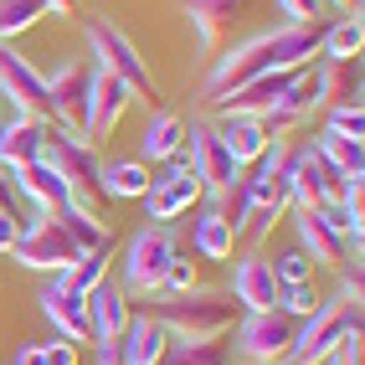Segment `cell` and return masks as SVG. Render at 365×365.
Returning <instances> with one entry per match:
<instances>
[{"label":"cell","mask_w":365,"mask_h":365,"mask_svg":"<svg viewBox=\"0 0 365 365\" xmlns=\"http://www.w3.org/2000/svg\"><path fill=\"white\" fill-rule=\"evenodd\" d=\"M319 41H324V21H309V26H278V31H262L252 41L232 46L227 57H216L211 78H206V98L216 103L222 93L242 88L262 78V72H299L319 57Z\"/></svg>","instance_id":"obj_1"},{"label":"cell","mask_w":365,"mask_h":365,"mask_svg":"<svg viewBox=\"0 0 365 365\" xmlns=\"http://www.w3.org/2000/svg\"><path fill=\"white\" fill-rule=\"evenodd\" d=\"M155 319L175 339H222L237 319V299L227 288H185V294H155Z\"/></svg>","instance_id":"obj_2"},{"label":"cell","mask_w":365,"mask_h":365,"mask_svg":"<svg viewBox=\"0 0 365 365\" xmlns=\"http://www.w3.org/2000/svg\"><path fill=\"white\" fill-rule=\"evenodd\" d=\"M41 160L62 175L67 201L78 206V211H88V216H98V222H103L108 196H103V160H98V144H88L83 134H72V129H57V124H52Z\"/></svg>","instance_id":"obj_3"},{"label":"cell","mask_w":365,"mask_h":365,"mask_svg":"<svg viewBox=\"0 0 365 365\" xmlns=\"http://www.w3.org/2000/svg\"><path fill=\"white\" fill-rule=\"evenodd\" d=\"M180 257V242H175V227H139L129 237V247H124V278H118V288L134 299H155L160 288H165V273H170V262Z\"/></svg>","instance_id":"obj_4"},{"label":"cell","mask_w":365,"mask_h":365,"mask_svg":"<svg viewBox=\"0 0 365 365\" xmlns=\"http://www.w3.org/2000/svg\"><path fill=\"white\" fill-rule=\"evenodd\" d=\"M88 46H93V67L113 72V78L124 83L134 98H144V103L160 98V83H155L150 62L139 57V46H134L124 31H118L113 21H88Z\"/></svg>","instance_id":"obj_5"},{"label":"cell","mask_w":365,"mask_h":365,"mask_svg":"<svg viewBox=\"0 0 365 365\" xmlns=\"http://www.w3.org/2000/svg\"><path fill=\"white\" fill-rule=\"evenodd\" d=\"M355 329H360V299L334 294L329 304L314 309L309 319H299V339H294V350H288V365H319V360H329V350L345 334H355Z\"/></svg>","instance_id":"obj_6"},{"label":"cell","mask_w":365,"mask_h":365,"mask_svg":"<svg viewBox=\"0 0 365 365\" xmlns=\"http://www.w3.org/2000/svg\"><path fill=\"white\" fill-rule=\"evenodd\" d=\"M46 78V103H52V124L83 134L88 124V93H93V62L88 57H62Z\"/></svg>","instance_id":"obj_7"},{"label":"cell","mask_w":365,"mask_h":365,"mask_svg":"<svg viewBox=\"0 0 365 365\" xmlns=\"http://www.w3.org/2000/svg\"><path fill=\"white\" fill-rule=\"evenodd\" d=\"M283 185H288V206H294V211H324V206L339 201V190H345V175L314 155V144H299L294 160H288Z\"/></svg>","instance_id":"obj_8"},{"label":"cell","mask_w":365,"mask_h":365,"mask_svg":"<svg viewBox=\"0 0 365 365\" xmlns=\"http://www.w3.org/2000/svg\"><path fill=\"white\" fill-rule=\"evenodd\" d=\"M294 339H299V319L288 309H257V314H242V324H237V350L257 365L288 360Z\"/></svg>","instance_id":"obj_9"},{"label":"cell","mask_w":365,"mask_h":365,"mask_svg":"<svg viewBox=\"0 0 365 365\" xmlns=\"http://www.w3.org/2000/svg\"><path fill=\"white\" fill-rule=\"evenodd\" d=\"M11 257H16L21 267H31V273H62V267H72V262H78V247L67 242V232L52 222V216H46V211H36L31 222L21 227V237H16Z\"/></svg>","instance_id":"obj_10"},{"label":"cell","mask_w":365,"mask_h":365,"mask_svg":"<svg viewBox=\"0 0 365 365\" xmlns=\"http://www.w3.org/2000/svg\"><path fill=\"white\" fill-rule=\"evenodd\" d=\"M0 98H6L16 113L26 118H41V124H52V103H46V78L31 57H21L16 46L0 41Z\"/></svg>","instance_id":"obj_11"},{"label":"cell","mask_w":365,"mask_h":365,"mask_svg":"<svg viewBox=\"0 0 365 365\" xmlns=\"http://www.w3.org/2000/svg\"><path fill=\"white\" fill-rule=\"evenodd\" d=\"M185 155H190V170H196L206 196H216V190H227V185H237L242 175H247V170L227 155V144L216 139V129L206 124V118H190L185 124Z\"/></svg>","instance_id":"obj_12"},{"label":"cell","mask_w":365,"mask_h":365,"mask_svg":"<svg viewBox=\"0 0 365 365\" xmlns=\"http://www.w3.org/2000/svg\"><path fill=\"white\" fill-rule=\"evenodd\" d=\"M129 103H134V93H129L124 83H118L113 72L93 67V93H88V124H83V139H88V144L113 139V129L124 124Z\"/></svg>","instance_id":"obj_13"},{"label":"cell","mask_w":365,"mask_h":365,"mask_svg":"<svg viewBox=\"0 0 365 365\" xmlns=\"http://www.w3.org/2000/svg\"><path fill=\"white\" fill-rule=\"evenodd\" d=\"M201 180L196 175H155L150 190H144V216H150V227H170L175 216H185L190 206H201Z\"/></svg>","instance_id":"obj_14"},{"label":"cell","mask_w":365,"mask_h":365,"mask_svg":"<svg viewBox=\"0 0 365 365\" xmlns=\"http://www.w3.org/2000/svg\"><path fill=\"white\" fill-rule=\"evenodd\" d=\"M227 294L237 299V309L242 314H257V309H278V278H273V267H267L262 257H242L237 267H232V288Z\"/></svg>","instance_id":"obj_15"},{"label":"cell","mask_w":365,"mask_h":365,"mask_svg":"<svg viewBox=\"0 0 365 365\" xmlns=\"http://www.w3.org/2000/svg\"><path fill=\"white\" fill-rule=\"evenodd\" d=\"M46 134H52V124H41V118H26V113L0 118V165H6V170H21V165L41 160Z\"/></svg>","instance_id":"obj_16"},{"label":"cell","mask_w":365,"mask_h":365,"mask_svg":"<svg viewBox=\"0 0 365 365\" xmlns=\"http://www.w3.org/2000/svg\"><path fill=\"white\" fill-rule=\"evenodd\" d=\"M294 227H299V252H304L314 267H339V262L350 257L345 237H339V232L324 222V211H299Z\"/></svg>","instance_id":"obj_17"},{"label":"cell","mask_w":365,"mask_h":365,"mask_svg":"<svg viewBox=\"0 0 365 365\" xmlns=\"http://www.w3.org/2000/svg\"><path fill=\"white\" fill-rule=\"evenodd\" d=\"M11 180H16V196L21 201H31L36 211H62L67 206V185H62V175L46 160H31V165H21V170H11Z\"/></svg>","instance_id":"obj_18"},{"label":"cell","mask_w":365,"mask_h":365,"mask_svg":"<svg viewBox=\"0 0 365 365\" xmlns=\"http://www.w3.org/2000/svg\"><path fill=\"white\" fill-rule=\"evenodd\" d=\"M36 304H41L46 319H52L57 339H67V345H83V339H88V299L83 294H62L57 283H46Z\"/></svg>","instance_id":"obj_19"},{"label":"cell","mask_w":365,"mask_h":365,"mask_svg":"<svg viewBox=\"0 0 365 365\" xmlns=\"http://www.w3.org/2000/svg\"><path fill=\"white\" fill-rule=\"evenodd\" d=\"M185 144V118L175 108H155L144 118V134H139V160L144 165H165L170 155H180Z\"/></svg>","instance_id":"obj_20"},{"label":"cell","mask_w":365,"mask_h":365,"mask_svg":"<svg viewBox=\"0 0 365 365\" xmlns=\"http://www.w3.org/2000/svg\"><path fill=\"white\" fill-rule=\"evenodd\" d=\"M252 0H180V11L190 16V26H196V41L201 52H216V41H222V31L232 26V21L247 11Z\"/></svg>","instance_id":"obj_21"},{"label":"cell","mask_w":365,"mask_h":365,"mask_svg":"<svg viewBox=\"0 0 365 365\" xmlns=\"http://www.w3.org/2000/svg\"><path fill=\"white\" fill-rule=\"evenodd\" d=\"M118 345H124V365H160L165 350H170V334L160 329L155 314H129Z\"/></svg>","instance_id":"obj_22"},{"label":"cell","mask_w":365,"mask_h":365,"mask_svg":"<svg viewBox=\"0 0 365 365\" xmlns=\"http://www.w3.org/2000/svg\"><path fill=\"white\" fill-rule=\"evenodd\" d=\"M216 139L227 144V155L247 170L262 150H267V129H262V118H247V113H222V124H211Z\"/></svg>","instance_id":"obj_23"},{"label":"cell","mask_w":365,"mask_h":365,"mask_svg":"<svg viewBox=\"0 0 365 365\" xmlns=\"http://www.w3.org/2000/svg\"><path fill=\"white\" fill-rule=\"evenodd\" d=\"M52 222L67 232V242L78 247V257H88V252H108L113 247V227L108 222H98V216H88V211H78V206H62V211H52Z\"/></svg>","instance_id":"obj_24"},{"label":"cell","mask_w":365,"mask_h":365,"mask_svg":"<svg viewBox=\"0 0 365 365\" xmlns=\"http://www.w3.org/2000/svg\"><path fill=\"white\" fill-rule=\"evenodd\" d=\"M314 88H319V108L360 103V62H314Z\"/></svg>","instance_id":"obj_25"},{"label":"cell","mask_w":365,"mask_h":365,"mask_svg":"<svg viewBox=\"0 0 365 365\" xmlns=\"http://www.w3.org/2000/svg\"><path fill=\"white\" fill-rule=\"evenodd\" d=\"M150 180H155V170L144 165L139 155H134V160H108V165H103V196H108V201H144Z\"/></svg>","instance_id":"obj_26"},{"label":"cell","mask_w":365,"mask_h":365,"mask_svg":"<svg viewBox=\"0 0 365 365\" xmlns=\"http://www.w3.org/2000/svg\"><path fill=\"white\" fill-rule=\"evenodd\" d=\"M232 242H237V237H232V227H227L222 216H216V206L206 201V206H201L196 232H190V247H196L206 262H227V257H232Z\"/></svg>","instance_id":"obj_27"},{"label":"cell","mask_w":365,"mask_h":365,"mask_svg":"<svg viewBox=\"0 0 365 365\" xmlns=\"http://www.w3.org/2000/svg\"><path fill=\"white\" fill-rule=\"evenodd\" d=\"M314 155H319L324 165H334L345 180H355V175H365V150H360V139H345V134H334V129H324L319 139H314Z\"/></svg>","instance_id":"obj_28"},{"label":"cell","mask_w":365,"mask_h":365,"mask_svg":"<svg viewBox=\"0 0 365 365\" xmlns=\"http://www.w3.org/2000/svg\"><path fill=\"white\" fill-rule=\"evenodd\" d=\"M365 46V26L360 16H339L334 26H324V41H319V62H355Z\"/></svg>","instance_id":"obj_29"},{"label":"cell","mask_w":365,"mask_h":365,"mask_svg":"<svg viewBox=\"0 0 365 365\" xmlns=\"http://www.w3.org/2000/svg\"><path fill=\"white\" fill-rule=\"evenodd\" d=\"M103 278H108V252H88V257L72 262V267L52 273V283L62 288V294H83V299H88V288H98Z\"/></svg>","instance_id":"obj_30"},{"label":"cell","mask_w":365,"mask_h":365,"mask_svg":"<svg viewBox=\"0 0 365 365\" xmlns=\"http://www.w3.org/2000/svg\"><path fill=\"white\" fill-rule=\"evenodd\" d=\"M165 355H170V365H227L222 339H175Z\"/></svg>","instance_id":"obj_31"},{"label":"cell","mask_w":365,"mask_h":365,"mask_svg":"<svg viewBox=\"0 0 365 365\" xmlns=\"http://www.w3.org/2000/svg\"><path fill=\"white\" fill-rule=\"evenodd\" d=\"M41 16H46L41 0H0V41H11V36H21V31H31Z\"/></svg>","instance_id":"obj_32"},{"label":"cell","mask_w":365,"mask_h":365,"mask_svg":"<svg viewBox=\"0 0 365 365\" xmlns=\"http://www.w3.org/2000/svg\"><path fill=\"white\" fill-rule=\"evenodd\" d=\"M267 267H273V278H278V288H294V283H309L314 278V262L299 252V247H288L278 262H267Z\"/></svg>","instance_id":"obj_33"},{"label":"cell","mask_w":365,"mask_h":365,"mask_svg":"<svg viewBox=\"0 0 365 365\" xmlns=\"http://www.w3.org/2000/svg\"><path fill=\"white\" fill-rule=\"evenodd\" d=\"M324 129L345 134V139H360V134H365V113H360V103H339V108H329V124H324Z\"/></svg>","instance_id":"obj_34"},{"label":"cell","mask_w":365,"mask_h":365,"mask_svg":"<svg viewBox=\"0 0 365 365\" xmlns=\"http://www.w3.org/2000/svg\"><path fill=\"white\" fill-rule=\"evenodd\" d=\"M278 309H288L294 319H309V314L319 309V299H314L309 283H294V288H283V294H278Z\"/></svg>","instance_id":"obj_35"},{"label":"cell","mask_w":365,"mask_h":365,"mask_svg":"<svg viewBox=\"0 0 365 365\" xmlns=\"http://www.w3.org/2000/svg\"><path fill=\"white\" fill-rule=\"evenodd\" d=\"M278 11L288 16V26H309V21H324V0H278Z\"/></svg>","instance_id":"obj_36"},{"label":"cell","mask_w":365,"mask_h":365,"mask_svg":"<svg viewBox=\"0 0 365 365\" xmlns=\"http://www.w3.org/2000/svg\"><path fill=\"white\" fill-rule=\"evenodd\" d=\"M185 288H196V262L175 257V262H170V273H165V288H160V294H185Z\"/></svg>","instance_id":"obj_37"},{"label":"cell","mask_w":365,"mask_h":365,"mask_svg":"<svg viewBox=\"0 0 365 365\" xmlns=\"http://www.w3.org/2000/svg\"><path fill=\"white\" fill-rule=\"evenodd\" d=\"M329 365H360V329L345 334V339H339V345L329 350Z\"/></svg>","instance_id":"obj_38"},{"label":"cell","mask_w":365,"mask_h":365,"mask_svg":"<svg viewBox=\"0 0 365 365\" xmlns=\"http://www.w3.org/2000/svg\"><path fill=\"white\" fill-rule=\"evenodd\" d=\"M0 211L21 222V196H16V180H11V170H6V165H0Z\"/></svg>","instance_id":"obj_39"},{"label":"cell","mask_w":365,"mask_h":365,"mask_svg":"<svg viewBox=\"0 0 365 365\" xmlns=\"http://www.w3.org/2000/svg\"><path fill=\"white\" fill-rule=\"evenodd\" d=\"M46 365H78V345H67V339H52V345H41Z\"/></svg>","instance_id":"obj_40"},{"label":"cell","mask_w":365,"mask_h":365,"mask_svg":"<svg viewBox=\"0 0 365 365\" xmlns=\"http://www.w3.org/2000/svg\"><path fill=\"white\" fill-rule=\"evenodd\" d=\"M16 237H21V222L0 211V252H11V247H16Z\"/></svg>","instance_id":"obj_41"},{"label":"cell","mask_w":365,"mask_h":365,"mask_svg":"<svg viewBox=\"0 0 365 365\" xmlns=\"http://www.w3.org/2000/svg\"><path fill=\"white\" fill-rule=\"evenodd\" d=\"M11 365H46V355H41V345H21Z\"/></svg>","instance_id":"obj_42"},{"label":"cell","mask_w":365,"mask_h":365,"mask_svg":"<svg viewBox=\"0 0 365 365\" xmlns=\"http://www.w3.org/2000/svg\"><path fill=\"white\" fill-rule=\"evenodd\" d=\"M41 6H46V16H72V11H78V0H41Z\"/></svg>","instance_id":"obj_43"},{"label":"cell","mask_w":365,"mask_h":365,"mask_svg":"<svg viewBox=\"0 0 365 365\" xmlns=\"http://www.w3.org/2000/svg\"><path fill=\"white\" fill-rule=\"evenodd\" d=\"M324 6H339V11H355L360 16V0H324Z\"/></svg>","instance_id":"obj_44"},{"label":"cell","mask_w":365,"mask_h":365,"mask_svg":"<svg viewBox=\"0 0 365 365\" xmlns=\"http://www.w3.org/2000/svg\"><path fill=\"white\" fill-rule=\"evenodd\" d=\"M0 108H6V98H0ZM0 118H6V113H0Z\"/></svg>","instance_id":"obj_45"}]
</instances>
